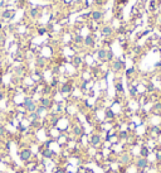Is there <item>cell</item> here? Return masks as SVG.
<instances>
[{
  "label": "cell",
  "instance_id": "5",
  "mask_svg": "<svg viewBox=\"0 0 161 173\" xmlns=\"http://www.w3.org/2000/svg\"><path fill=\"white\" fill-rule=\"evenodd\" d=\"M23 107L25 110V113H34L38 107V105L34 103V100L31 97H25L24 103H23Z\"/></svg>",
  "mask_w": 161,
  "mask_h": 173
},
{
  "label": "cell",
  "instance_id": "21",
  "mask_svg": "<svg viewBox=\"0 0 161 173\" xmlns=\"http://www.w3.org/2000/svg\"><path fill=\"white\" fill-rule=\"evenodd\" d=\"M135 72H136V67H130V68L126 70V76H127V77H131Z\"/></svg>",
  "mask_w": 161,
  "mask_h": 173
},
{
  "label": "cell",
  "instance_id": "19",
  "mask_svg": "<svg viewBox=\"0 0 161 173\" xmlns=\"http://www.w3.org/2000/svg\"><path fill=\"white\" fill-rule=\"evenodd\" d=\"M154 154H155V158H156V163L157 164H161V149L155 150Z\"/></svg>",
  "mask_w": 161,
  "mask_h": 173
},
{
  "label": "cell",
  "instance_id": "25",
  "mask_svg": "<svg viewBox=\"0 0 161 173\" xmlns=\"http://www.w3.org/2000/svg\"><path fill=\"white\" fill-rule=\"evenodd\" d=\"M6 133H8V131H6L5 126L4 125H0V137H4Z\"/></svg>",
  "mask_w": 161,
  "mask_h": 173
},
{
  "label": "cell",
  "instance_id": "15",
  "mask_svg": "<svg viewBox=\"0 0 161 173\" xmlns=\"http://www.w3.org/2000/svg\"><path fill=\"white\" fill-rule=\"evenodd\" d=\"M72 63H73V66L74 67H81V65L83 63V58L81 57V56H74L73 57V59H72Z\"/></svg>",
  "mask_w": 161,
  "mask_h": 173
},
{
  "label": "cell",
  "instance_id": "23",
  "mask_svg": "<svg viewBox=\"0 0 161 173\" xmlns=\"http://www.w3.org/2000/svg\"><path fill=\"white\" fill-rule=\"evenodd\" d=\"M13 14H14V13H13V12H10V10H5V12L2 13V17L5 18V19H9V18H12Z\"/></svg>",
  "mask_w": 161,
  "mask_h": 173
},
{
  "label": "cell",
  "instance_id": "4",
  "mask_svg": "<svg viewBox=\"0 0 161 173\" xmlns=\"http://www.w3.org/2000/svg\"><path fill=\"white\" fill-rule=\"evenodd\" d=\"M19 159L21 160V162H24V163H27V162H29V160H31L33 159V152H31V149L30 148H21L20 150H19Z\"/></svg>",
  "mask_w": 161,
  "mask_h": 173
},
{
  "label": "cell",
  "instance_id": "17",
  "mask_svg": "<svg viewBox=\"0 0 161 173\" xmlns=\"http://www.w3.org/2000/svg\"><path fill=\"white\" fill-rule=\"evenodd\" d=\"M115 88H116V91L117 92H120V94H123V85H122V82L121 81H117V82L115 84Z\"/></svg>",
  "mask_w": 161,
  "mask_h": 173
},
{
  "label": "cell",
  "instance_id": "14",
  "mask_svg": "<svg viewBox=\"0 0 161 173\" xmlns=\"http://www.w3.org/2000/svg\"><path fill=\"white\" fill-rule=\"evenodd\" d=\"M150 154H151V150H150L146 145H142L140 148V157H144V158H147Z\"/></svg>",
  "mask_w": 161,
  "mask_h": 173
},
{
  "label": "cell",
  "instance_id": "30",
  "mask_svg": "<svg viewBox=\"0 0 161 173\" xmlns=\"http://www.w3.org/2000/svg\"><path fill=\"white\" fill-rule=\"evenodd\" d=\"M2 27H3V25H2V24H0V29H2Z\"/></svg>",
  "mask_w": 161,
  "mask_h": 173
},
{
  "label": "cell",
  "instance_id": "7",
  "mask_svg": "<svg viewBox=\"0 0 161 173\" xmlns=\"http://www.w3.org/2000/svg\"><path fill=\"white\" fill-rule=\"evenodd\" d=\"M123 68H125V62L121 59H113L111 62V70L113 72H121Z\"/></svg>",
  "mask_w": 161,
  "mask_h": 173
},
{
  "label": "cell",
  "instance_id": "1",
  "mask_svg": "<svg viewBox=\"0 0 161 173\" xmlns=\"http://www.w3.org/2000/svg\"><path fill=\"white\" fill-rule=\"evenodd\" d=\"M88 144L90 147L94 148V149H101L102 148V144H103V138L100 133H92V134H88Z\"/></svg>",
  "mask_w": 161,
  "mask_h": 173
},
{
  "label": "cell",
  "instance_id": "6",
  "mask_svg": "<svg viewBox=\"0 0 161 173\" xmlns=\"http://www.w3.org/2000/svg\"><path fill=\"white\" fill-rule=\"evenodd\" d=\"M71 133L73 134L74 138H81L83 134H86L82 124H73V125L71 126Z\"/></svg>",
  "mask_w": 161,
  "mask_h": 173
},
{
  "label": "cell",
  "instance_id": "20",
  "mask_svg": "<svg viewBox=\"0 0 161 173\" xmlns=\"http://www.w3.org/2000/svg\"><path fill=\"white\" fill-rule=\"evenodd\" d=\"M29 15H30V18H37V17L39 15V12H38V9H35V8L30 9V10H29Z\"/></svg>",
  "mask_w": 161,
  "mask_h": 173
},
{
  "label": "cell",
  "instance_id": "11",
  "mask_svg": "<svg viewBox=\"0 0 161 173\" xmlns=\"http://www.w3.org/2000/svg\"><path fill=\"white\" fill-rule=\"evenodd\" d=\"M103 15H104V13L101 12V10H93V12L91 13V18L94 20V22H100V20H102Z\"/></svg>",
  "mask_w": 161,
  "mask_h": 173
},
{
  "label": "cell",
  "instance_id": "32",
  "mask_svg": "<svg viewBox=\"0 0 161 173\" xmlns=\"http://www.w3.org/2000/svg\"><path fill=\"white\" fill-rule=\"evenodd\" d=\"M160 126H161V124H160Z\"/></svg>",
  "mask_w": 161,
  "mask_h": 173
},
{
  "label": "cell",
  "instance_id": "12",
  "mask_svg": "<svg viewBox=\"0 0 161 173\" xmlns=\"http://www.w3.org/2000/svg\"><path fill=\"white\" fill-rule=\"evenodd\" d=\"M151 113H152V115H155V116H161V103H160V101H157V103L152 104Z\"/></svg>",
  "mask_w": 161,
  "mask_h": 173
},
{
  "label": "cell",
  "instance_id": "8",
  "mask_svg": "<svg viewBox=\"0 0 161 173\" xmlns=\"http://www.w3.org/2000/svg\"><path fill=\"white\" fill-rule=\"evenodd\" d=\"M101 34L103 37H111L113 34V27L110 25V24H106L101 28Z\"/></svg>",
  "mask_w": 161,
  "mask_h": 173
},
{
  "label": "cell",
  "instance_id": "2",
  "mask_svg": "<svg viewBox=\"0 0 161 173\" xmlns=\"http://www.w3.org/2000/svg\"><path fill=\"white\" fill-rule=\"evenodd\" d=\"M132 164L135 166V168L137 169V171H147L148 169V167H150V162H148V159L147 158H144V157H136V158H134V162H132Z\"/></svg>",
  "mask_w": 161,
  "mask_h": 173
},
{
  "label": "cell",
  "instance_id": "29",
  "mask_svg": "<svg viewBox=\"0 0 161 173\" xmlns=\"http://www.w3.org/2000/svg\"><path fill=\"white\" fill-rule=\"evenodd\" d=\"M159 149H161V144L160 143H159Z\"/></svg>",
  "mask_w": 161,
  "mask_h": 173
},
{
  "label": "cell",
  "instance_id": "10",
  "mask_svg": "<svg viewBox=\"0 0 161 173\" xmlns=\"http://www.w3.org/2000/svg\"><path fill=\"white\" fill-rule=\"evenodd\" d=\"M83 43L86 47H94L96 44V40H94V37L92 34H88V36H86L83 38Z\"/></svg>",
  "mask_w": 161,
  "mask_h": 173
},
{
  "label": "cell",
  "instance_id": "3",
  "mask_svg": "<svg viewBox=\"0 0 161 173\" xmlns=\"http://www.w3.org/2000/svg\"><path fill=\"white\" fill-rule=\"evenodd\" d=\"M117 160H119V164H120V166H125V167H127V166L132 164L134 157L130 154V152L125 150V152H122L121 154L117 156Z\"/></svg>",
  "mask_w": 161,
  "mask_h": 173
},
{
  "label": "cell",
  "instance_id": "26",
  "mask_svg": "<svg viewBox=\"0 0 161 173\" xmlns=\"http://www.w3.org/2000/svg\"><path fill=\"white\" fill-rule=\"evenodd\" d=\"M74 42H76L77 44L82 43V42H83V37H82V36H76V38H74Z\"/></svg>",
  "mask_w": 161,
  "mask_h": 173
},
{
  "label": "cell",
  "instance_id": "31",
  "mask_svg": "<svg viewBox=\"0 0 161 173\" xmlns=\"http://www.w3.org/2000/svg\"><path fill=\"white\" fill-rule=\"evenodd\" d=\"M155 173H161V172H160V171H159V172H155Z\"/></svg>",
  "mask_w": 161,
  "mask_h": 173
},
{
  "label": "cell",
  "instance_id": "24",
  "mask_svg": "<svg viewBox=\"0 0 161 173\" xmlns=\"http://www.w3.org/2000/svg\"><path fill=\"white\" fill-rule=\"evenodd\" d=\"M37 63H38V66H40V67H44V65H46L44 57H39V58L37 59Z\"/></svg>",
  "mask_w": 161,
  "mask_h": 173
},
{
  "label": "cell",
  "instance_id": "22",
  "mask_svg": "<svg viewBox=\"0 0 161 173\" xmlns=\"http://www.w3.org/2000/svg\"><path fill=\"white\" fill-rule=\"evenodd\" d=\"M113 61V52L112 51H107V57H106V62H112Z\"/></svg>",
  "mask_w": 161,
  "mask_h": 173
},
{
  "label": "cell",
  "instance_id": "9",
  "mask_svg": "<svg viewBox=\"0 0 161 173\" xmlns=\"http://www.w3.org/2000/svg\"><path fill=\"white\" fill-rule=\"evenodd\" d=\"M39 104H40V106L46 107V109L48 110V109H50V107H52V100H50V97L43 96V97H40V99H39Z\"/></svg>",
  "mask_w": 161,
  "mask_h": 173
},
{
  "label": "cell",
  "instance_id": "28",
  "mask_svg": "<svg viewBox=\"0 0 161 173\" xmlns=\"http://www.w3.org/2000/svg\"><path fill=\"white\" fill-rule=\"evenodd\" d=\"M87 173H94V172H93V171H90V169L87 168Z\"/></svg>",
  "mask_w": 161,
  "mask_h": 173
},
{
  "label": "cell",
  "instance_id": "27",
  "mask_svg": "<svg viewBox=\"0 0 161 173\" xmlns=\"http://www.w3.org/2000/svg\"><path fill=\"white\" fill-rule=\"evenodd\" d=\"M44 33H46V29H44V28L39 29V34H40V36H43V34H44Z\"/></svg>",
  "mask_w": 161,
  "mask_h": 173
},
{
  "label": "cell",
  "instance_id": "18",
  "mask_svg": "<svg viewBox=\"0 0 161 173\" xmlns=\"http://www.w3.org/2000/svg\"><path fill=\"white\" fill-rule=\"evenodd\" d=\"M128 90H130V95H131V97H137V96H138V92H137V88H136V86H132V85H130V87H128Z\"/></svg>",
  "mask_w": 161,
  "mask_h": 173
},
{
  "label": "cell",
  "instance_id": "16",
  "mask_svg": "<svg viewBox=\"0 0 161 173\" xmlns=\"http://www.w3.org/2000/svg\"><path fill=\"white\" fill-rule=\"evenodd\" d=\"M71 91H72V85H69V84H64V85L60 87V92L64 94V95L69 94Z\"/></svg>",
  "mask_w": 161,
  "mask_h": 173
},
{
  "label": "cell",
  "instance_id": "13",
  "mask_svg": "<svg viewBox=\"0 0 161 173\" xmlns=\"http://www.w3.org/2000/svg\"><path fill=\"white\" fill-rule=\"evenodd\" d=\"M107 51H108V49H106V48H100V49L97 51V58H98L100 61H103V62H106Z\"/></svg>",
  "mask_w": 161,
  "mask_h": 173
}]
</instances>
